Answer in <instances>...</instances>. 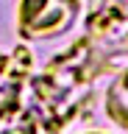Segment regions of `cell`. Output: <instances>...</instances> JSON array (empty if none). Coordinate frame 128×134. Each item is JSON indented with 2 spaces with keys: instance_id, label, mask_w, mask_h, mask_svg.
<instances>
[{
  "instance_id": "1",
  "label": "cell",
  "mask_w": 128,
  "mask_h": 134,
  "mask_svg": "<svg viewBox=\"0 0 128 134\" xmlns=\"http://www.w3.org/2000/svg\"><path fill=\"white\" fill-rule=\"evenodd\" d=\"M84 11V0H20L17 34L22 39H53L67 34Z\"/></svg>"
},
{
  "instance_id": "2",
  "label": "cell",
  "mask_w": 128,
  "mask_h": 134,
  "mask_svg": "<svg viewBox=\"0 0 128 134\" xmlns=\"http://www.w3.org/2000/svg\"><path fill=\"white\" fill-rule=\"evenodd\" d=\"M128 103H125V73H117V78L111 81V87L106 90V115L111 117V123L120 131L128 126Z\"/></svg>"
},
{
  "instance_id": "3",
  "label": "cell",
  "mask_w": 128,
  "mask_h": 134,
  "mask_svg": "<svg viewBox=\"0 0 128 134\" xmlns=\"http://www.w3.org/2000/svg\"><path fill=\"white\" fill-rule=\"evenodd\" d=\"M81 134H103V131H81Z\"/></svg>"
}]
</instances>
